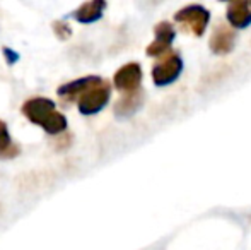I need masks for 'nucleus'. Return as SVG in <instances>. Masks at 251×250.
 Masks as SVG:
<instances>
[{
  "label": "nucleus",
  "mask_w": 251,
  "mask_h": 250,
  "mask_svg": "<svg viewBox=\"0 0 251 250\" xmlns=\"http://www.w3.org/2000/svg\"><path fill=\"white\" fill-rule=\"evenodd\" d=\"M3 54H5V60H7V63L9 65H12V63H16L17 60H19V54L17 52H14V50H10V48H3Z\"/></svg>",
  "instance_id": "14"
},
{
  "label": "nucleus",
  "mask_w": 251,
  "mask_h": 250,
  "mask_svg": "<svg viewBox=\"0 0 251 250\" xmlns=\"http://www.w3.org/2000/svg\"><path fill=\"white\" fill-rule=\"evenodd\" d=\"M142 105H144V93L140 89L135 91V93L123 94L115 103V115L118 118H128L135 111H139Z\"/></svg>",
  "instance_id": "10"
},
{
  "label": "nucleus",
  "mask_w": 251,
  "mask_h": 250,
  "mask_svg": "<svg viewBox=\"0 0 251 250\" xmlns=\"http://www.w3.org/2000/svg\"><path fill=\"white\" fill-rule=\"evenodd\" d=\"M142 83V67L137 62H128L122 65L113 76V84L115 87L123 94L135 93L140 89Z\"/></svg>",
  "instance_id": "5"
},
{
  "label": "nucleus",
  "mask_w": 251,
  "mask_h": 250,
  "mask_svg": "<svg viewBox=\"0 0 251 250\" xmlns=\"http://www.w3.org/2000/svg\"><path fill=\"white\" fill-rule=\"evenodd\" d=\"M154 34H155L154 41L147 47L146 54L149 57H162L164 54H168L173 41H175L176 36L175 26L171 23H168V21H162V23L155 24Z\"/></svg>",
  "instance_id": "6"
},
{
  "label": "nucleus",
  "mask_w": 251,
  "mask_h": 250,
  "mask_svg": "<svg viewBox=\"0 0 251 250\" xmlns=\"http://www.w3.org/2000/svg\"><path fill=\"white\" fill-rule=\"evenodd\" d=\"M183 72V58L178 52H171L159 57V60L152 67V81L155 86H169Z\"/></svg>",
  "instance_id": "4"
},
{
  "label": "nucleus",
  "mask_w": 251,
  "mask_h": 250,
  "mask_svg": "<svg viewBox=\"0 0 251 250\" xmlns=\"http://www.w3.org/2000/svg\"><path fill=\"white\" fill-rule=\"evenodd\" d=\"M111 96V84L102 77H98L79 98L77 107L82 115H96L109 103Z\"/></svg>",
  "instance_id": "2"
},
{
  "label": "nucleus",
  "mask_w": 251,
  "mask_h": 250,
  "mask_svg": "<svg viewBox=\"0 0 251 250\" xmlns=\"http://www.w3.org/2000/svg\"><path fill=\"white\" fill-rule=\"evenodd\" d=\"M53 33L56 34V38H60V40H63V41L72 36V29H70V26L65 21H56V23H53Z\"/></svg>",
  "instance_id": "12"
},
{
  "label": "nucleus",
  "mask_w": 251,
  "mask_h": 250,
  "mask_svg": "<svg viewBox=\"0 0 251 250\" xmlns=\"http://www.w3.org/2000/svg\"><path fill=\"white\" fill-rule=\"evenodd\" d=\"M106 9V2L104 0H91V2H86L75 9L72 12V17L77 21V23L82 24H91L96 23L102 17V12Z\"/></svg>",
  "instance_id": "9"
},
{
  "label": "nucleus",
  "mask_w": 251,
  "mask_h": 250,
  "mask_svg": "<svg viewBox=\"0 0 251 250\" xmlns=\"http://www.w3.org/2000/svg\"><path fill=\"white\" fill-rule=\"evenodd\" d=\"M250 5H251V3H250Z\"/></svg>",
  "instance_id": "16"
},
{
  "label": "nucleus",
  "mask_w": 251,
  "mask_h": 250,
  "mask_svg": "<svg viewBox=\"0 0 251 250\" xmlns=\"http://www.w3.org/2000/svg\"><path fill=\"white\" fill-rule=\"evenodd\" d=\"M98 77L100 76H86V77H80V79L70 81V83L62 84V86L56 89V93H58V96H62L63 100H77Z\"/></svg>",
  "instance_id": "11"
},
{
  "label": "nucleus",
  "mask_w": 251,
  "mask_h": 250,
  "mask_svg": "<svg viewBox=\"0 0 251 250\" xmlns=\"http://www.w3.org/2000/svg\"><path fill=\"white\" fill-rule=\"evenodd\" d=\"M10 146H12V142H10V134L9 129H7V124L3 120H0V153Z\"/></svg>",
  "instance_id": "13"
},
{
  "label": "nucleus",
  "mask_w": 251,
  "mask_h": 250,
  "mask_svg": "<svg viewBox=\"0 0 251 250\" xmlns=\"http://www.w3.org/2000/svg\"><path fill=\"white\" fill-rule=\"evenodd\" d=\"M175 21L185 31L192 33L193 36L200 38L205 34V29H207L208 23H210V12L203 5L192 3V5H186L183 9H179L175 14Z\"/></svg>",
  "instance_id": "3"
},
{
  "label": "nucleus",
  "mask_w": 251,
  "mask_h": 250,
  "mask_svg": "<svg viewBox=\"0 0 251 250\" xmlns=\"http://www.w3.org/2000/svg\"><path fill=\"white\" fill-rule=\"evenodd\" d=\"M23 115L31 124L41 127L50 136H58L67 129V117L56 110L55 101L50 98L34 96L24 101Z\"/></svg>",
  "instance_id": "1"
},
{
  "label": "nucleus",
  "mask_w": 251,
  "mask_h": 250,
  "mask_svg": "<svg viewBox=\"0 0 251 250\" xmlns=\"http://www.w3.org/2000/svg\"><path fill=\"white\" fill-rule=\"evenodd\" d=\"M210 50L215 55H227L234 50L236 47V33L232 28L226 26V24H219L214 29L210 36V43H208Z\"/></svg>",
  "instance_id": "7"
},
{
  "label": "nucleus",
  "mask_w": 251,
  "mask_h": 250,
  "mask_svg": "<svg viewBox=\"0 0 251 250\" xmlns=\"http://www.w3.org/2000/svg\"><path fill=\"white\" fill-rule=\"evenodd\" d=\"M19 154V146H10V147H7L5 151H2L0 153V158H14V156H17Z\"/></svg>",
  "instance_id": "15"
},
{
  "label": "nucleus",
  "mask_w": 251,
  "mask_h": 250,
  "mask_svg": "<svg viewBox=\"0 0 251 250\" xmlns=\"http://www.w3.org/2000/svg\"><path fill=\"white\" fill-rule=\"evenodd\" d=\"M226 16H227V21L232 28H236V29H245V28H248L251 24L250 3L243 2V0L231 2L227 5V10H226Z\"/></svg>",
  "instance_id": "8"
}]
</instances>
